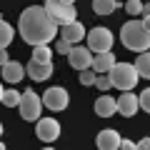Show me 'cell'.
<instances>
[{
    "mask_svg": "<svg viewBox=\"0 0 150 150\" xmlns=\"http://www.w3.org/2000/svg\"><path fill=\"white\" fill-rule=\"evenodd\" d=\"M18 30H20L23 40L35 45H48L50 40H55L58 35V25L53 23V18L48 15L43 5H30L23 10L20 20H18Z\"/></svg>",
    "mask_w": 150,
    "mask_h": 150,
    "instance_id": "obj_1",
    "label": "cell"
},
{
    "mask_svg": "<svg viewBox=\"0 0 150 150\" xmlns=\"http://www.w3.org/2000/svg\"><path fill=\"white\" fill-rule=\"evenodd\" d=\"M120 40L128 50H135V53L150 50V30H145L143 20H128L120 30Z\"/></svg>",
    "mask_w": 150,
    "mask_h": 150,
    "instance_id": "obj_2",
    "label": "cell"
},
{
    "mask_svg": "<svg viewBox=\"0 0 150 150\" xmlns=\"http://www.w3.org/2000/svg\"><path fill=\"white\" fill-rule=\"evenodd\" d=\"M108 78H110V85H115L118 90L128 93L135 88V83H138V70H135L133 63H115L112 65V70L108 73Z\"/></svg>",
    "mask_w": 150,
    "mask_h": 150,
    "instance_id": "obj_3",
    "label": "cell"
},
{
    "mask_svg": "<svg viewBox=\"0 0 150 150\" xmlns=\"http://www.w3.org/2000/svg\"><path fill=\"white\" fill-rule=\"evenodd\" d=\"M45 10H48V15L53 18L55 25H68V23H75V15H78V10H75V5H70V3H60V0H45Z\"/></svg>",
    "mask_w": 150,
    "mask_h": 150,
    "instance_id": "obj_4",
    "label": "cell"
},
{
    "mask_svg": "<svg viewBox=\"0 0 150 150\" xmlns=\"http://www.w3.org/2000/svg\"><path fill=\"white\" fill-rule=\"evenodd\" d=\"M20 115L23 120H28V123H35V120H40V110H43V98L35 95V90H25L20 98Z\"/></svg>",
    "mask_w": 150,
    "mask_h": 150,
    "instance_id": "obj_5",
    "label": "cell"
},
{
    "mask_svg": "<svg viewBox=\"0 0 150 150\" xmlns=\"http://www.w3.org/2000/svg\"><path fill=\"white\" fill-rule=\"evenodd\" d=\"M88 48H90V53H110L112 48V33L108 30V28H93L90 33H88Z\"/></svg>",
    "mask_w": 150,
    "mask_h": 150,
    "instance_id": "obj_6",
    "label": "cell"
},
{
    "mask_svg": "<svg viewBox=\"0 0 150 150\" xmlns=\"http://www.w3.org/2000/svg\"><path fill=\"white\" fill-rule=\"evenodd\" d=\"M70 103V95L65 88H48L43 95V105L50 108V110H65Z\"/></svg>",
    "mask_w": 150,
    "mask_h": 150,
    "instance_id": "obj_7",
    "label": "cell"
},
{
    "mask_svg": "<svg viewBox=\"0 0 150 150\" xmlns=\"http://www.w3.org/2000/svg\"><path fill=\"white\" fill-rule=\"evenodd\" d=\"M68 63L73 65L75 70H88V68H93L90 48H83V45H75V48H70V53H68Z\"/></svg>",
    "mask_w": 150,
    "mask_h": 150,
    "instance_id": "obj_8",
    "label": "cell"
},
{
    "mask_svg": "<svg viewBox=\"0 0 150 150\" xmlns=\"http://www.w3.org/2000/svg\"><path fill=\"white\" fill-rule=\"evenodd\" d=\"M60 135V123L55 118H40L38 120V138L43 143H53Z\"/></svg>",
    "mask_w": 150,
    "mask_h": 150,
    "instance_id": "obj_9",
    "label": "cell"
},
{
    "mask_svg": "<svg viewBox=\"0 0 150 150\" xmlns=\"http://www.w3.org/2000/svg\"><path fill=\"white\" fill-rule=\"evenodd\" d=\"M120 133L118 130H112V128H105V130H100L98 133V140H95V145H98V150H120Z\"/></svg>",
    "mask_w": 150,
    "mask_h": 150,
    "instance_id": "obj_10",
    "label": "cell"
},
{
    "mask_svg": "<svg viewBox=\"0 0 150 150\" xmlns=\"http://www.w3.org/2000/svg\"><path fill=\"white\" fill-rule=\"evenodd\" d=\"M85 35H88V33H85V25H83L80 20L68 23V25H63V28H60V38H63V40H68L70 45L80 43V40H83Z\"/></svg>",
    "mask_w": 150,
    "mask_h": 150,
    "instance_id": "obj_11",
    "label": "cell"
},
{
    "mask_svg": "<svg viewBox=\"0 0 150 150\" xmlns=\"http://www.w3.org/2000/svg\"><path fill=\"white\" fill-rule=\"evenodd\" d=\"M25 73L30 75L35 83H43V80H48L50 75H53V63H38V60H30L28 68H25Z\"/></svg>",
    "mask_w": 150,
    "mask_h": 150,
    "instance_id": "obj_12",
    "label": "cell"
},
{
    "mask_svg": "<svg viewBox=\"0 0 150 150\" xmlns=\"http://www.w3.org/2000/svg\"><path fill=\"white\" fill-rule=\"evenodd\" d=\"M138 108H140V103H138V98H135L133 90L123 93V95L118 98V112H120V115H125V118L135 115V112H138Z\"/></svg>",
    "mask_w": 150,
    "mask_h": 150,
    "instance_id": "obj_13",
    "label": "cell"
},
{
    "mask_svg": "<svg viewBox=\"0 0 150 150\" xmlns=\"http://www.w3.org/2000/svg\"><path fill=\"white\" fill-rule=\"evenodd\" d=\"M118 112V100L110 95H100L95 100V115H100V118H112Z\"/></svg>",
    "mask_w": 150,
    "mask_h": 150,
    "instance_id": "obj_14",
    "label": "cell"
},
{
    "mask_svg": "<svg viewBox=\"0 0 150 150\" xmlns=\"http://www.w3.org/2000/svg\"><path fill=\"white\" fill-rule=\"evenodd\" d=\"M25 78V68H23L18 60H8L3 65V80L5 83H20Z\"/></svg>",
    "mask_w": 150,
    "mask_h": 150,
    "instance_id": "obj_15",
    "label": "cell"
},
{
    "mask_svg": "<svg viewBox=\"0 0 150 150\" xmlns=\"http://www.w3.org/2000/svg\"><path fill=\"white\" fill-rule=\"evenodd\" d=\"M112 65H115V55H112V53H98L95 58H93V70H95L98 75L110 73Z\"/></svg>",
    "mask_w": 150,
    "mask_h": 150,
    "instance_id": "obj_16",
    "label": "cell"
},
{
    "mask_svg": "<svg viewBox=\"0 0 150 150\" xmlns=\"http://www.w3.org/2000/svg\"><path fill=\"white\" fill-rule=\"evenodd\" d=\"M118 8H120V0H93L95 15H112Z\"/></svg>",
    "mask_w": 150,
    "mask_h": 150,
    "instance_id": "obj_17",
    "label": "cell"
},
{
    "mask_svg": "<svg viewBox=\"0 0 150 150\" xmlns=\"http://www.w3.org/2000/svg\"><path fill=\"white\" fill-rule=\"evenodd\" d=\"M13 35H15V30H13L10 23L3 20V15H0V48H8V45L13 43Z\"/></svg>",
    "mask_w": 150,
    "mask_h": 150,
    "instance_id": "obj_18",
    "label": "cell"
},
{
    "mask_svg": "<svg viewBox=\"0 0 150 150\" xmlns=\"http://www.w3.org/2000/svg\"><path fill=\"white\" fill-rule=\"evenodd\" d=\"M135 70H138L140 78H150V50H145L143 55H138V60H135Z\"/></svg>",
    "mask_w": 150,
    "mask_h": 150,
    "instance_id": "obj_19",
    "label": "cell"
},
{
    "mask_svg": "<svg viewBox=\"0 0 150 150\" xmlns=\"http://www.w3.org/2000/svg\"><path fill=\"white\" fill-rule=\"evenodd\" d=\"M33 60H38V63H53V50L48 45H35L33 48Z\"/></svg>",
    "mask_w": 150,
    "mask_h": 150,
    "instance_id": "obj_20",
    "label": "cell"
},
{
    "mask_svg": "<svg viewBox=\"0 0 150 150\" xmlns=\"http://www.w3.org/2000/svg\"><path fill=\"white\" fill-rule=\"evenodd\" d=\"M20 98H23V93L5 90V93H3V105H5V108H18V105H20Z\"/></svg>",
    "mask_w": 150,
    "mask_h": 150,
    "instance_id": "obj_21",
    "label": "cell"
},
{
    "mask_svg": "<svg viewBox=\"0 0 150 150\" xmlns=\"http://www.w3.org/2000/svg\"><path fill=\"white\" fill-rule=\"evenodd\" d=\"M125 10H128V15H143V3L140 0H128Z\"/></svg>",
    "mask_w": 150,
    "mask_h": 150,
    "instance_id": "obj_22",
    "label": "cell"
},
{
    "mask_svg": "<svg viewBox=\"0 0 150 150\" xmlns=\"http://www.w3.org/2000/svg\"><path fill=\"white\" fill-rule=\"evenodd\" d=\"M95 78H98V75H95V70H93V68L80 70V83H83V85H95Z\"/></svg>",
    "mask_w": 150,
    "mask_h": 150,
    "instance_id": "obj_23",
    "label": "cell"
},
{
    "mask_svg": "<svg viewBox=\"0 0 150 150\" xmlns=\"http://www.w3.org/2000/svg\"><path fill=\"white\" fill-rule=\"evenodd\" d=\"M138 103H140V108H143L145 112H150V88H148V90H143V93H140Z\"/></svg>",
    "mask_w": 150,
    "mask_h": 150,
    "instance_id": "obj_24",
    "label": "cell"
},
{
    "mask_svg": "<svg viewBox=\"0 0 150 150\" xmlns=\"http://www.w3.org/2000/svg\"><path fill=\"white\" fill-rule=\"evenodd\" d=\"M95 88L105 93L108 88H112V85H110V78H108V75H98V78H95Z\"/></svg>",
    "mask_w": 150,
    "mask_h": 150,
    "instance_id": "obj_25",
    "label": "cell"
},
{
    "mask_svg": "<svg viewBox=\"0 0 150 150\" xmlns=\"http://www.w3.org/2000/svg\"><path fill=\"white\" fill-rule=\"evenodd\" d=\"M70 48H73V45H70L68 40H63V38L55 43V50H58V53H63V55H68V53H70Z\"/></svg>",
    "mask_w": 150,
    "mask_h": 150,
    "instance_id": "obj_26",
    "label": "cell"
},
{
    "mask_svg": "<svg viewBox=\"0 0 150 150\" xmlns=\"http://www.w3.org/2000/svg\"><path fill=\"white\" fill-rule=\"evenodd\" d=\"M120 150H138V145H135L133 140H125L123 138V140H120Z\"/></svg>",
    "mask_w": 150,
    "mask_h": 150,
    "instance_id": "obj_27",
    "label": "cell"
},
{
    "mask_svg": "<svg viewBox=\"0 0 150 150\" xmlns=\"http://www.w3.org/2000/svg\"><path fill=\"white\" fill-rule=\"evenodd\" d=\"M8 60H10V58H8V50H5V48H0V68H3Z\"/></svg>",
    "mask_w": 150,
    "mask_h": 150,
    "instance_id": "obj_28",
    "label": "cell"
},
{
    "mask_svg": "<svg viewBox=\"0 0 150 150\" xmlns=\"http://www.w3.org/2000/svg\"><path fill=\"white\" fill-rule=\"evenodd\" d=\"M138 150H150V138H143L138 143Z\"/></svg>",
    "mask_w": 150,
    "mask_h": 150,
    "instance_id": "obj_29",
    "label": "cell"
},
{
    "mask_svg": "<svg viewBox=\"0 0 150 150\" xmlns=\"http://www.w3.org/2000/svg\"><path fill=\"white\" fill-rule=\"evenodd\" d=\"M143 25H145V30H150V15H143Z\"/></svg>",
    "mask_w": 150,
    "mask_h": 150,
    "instance_id": "obj_30",
    "label": "cell"
},
{
    "mask_svg": "<svg viewBox=\"0 0 150 150\" xmlns=\"http://www.w3.org/2000/svg\"><path fill=\"white\" fill-rule=\"evenodd\" d=\"M143 15H150V3H145V5H143Z\"/></svg>",
    "mask_w": 150,
    "mask_h": 150,
    "instance_id": "obj_31",
    "label": "cell"
},
{
    "mask_svg": "<svg viewBox=\"0 0 150 150\" xmlns=\"http://www.w3.org/2000/svg\"><path fill=\"white\" fill-rule=\"evenodd\" d=\"M60 3H70V5H75V0H60Z\"/></svg>",
    "mask_w": 150,
    "mask_h": 150,
    "instance_id": "obj_32",
    "label": "cell"
},
{
    "mask_svg": "<svg viewBox=\"0 0 150 150\" xmlns=\"http://www.w3.org/2000/svg\"><path fill=\"white\" fill-rule=\"evenodd\" d=\"M3 93H5V90H3V85H0V103H3Z\"/></svg>",
    "mask_w": 150,
    "mask_h": 150,
    "instance_id": "obj_33",
    "label": "cell"
},
{
    "mask_svg": "<svg viewBox=\"0 0 150 150\" xmlns=\"http://www.w3.org/2000/svg\"><path fill=\"white\" fill-rule=\"evenodd\" d=\"M0 150H5V143H0Z\"/></svg>",
    "mask_w": 150,
    "mask_h": 150,
    "instance_id": "obj_34",
    "label": "cell"
},
{
    "mask_svg": "<svg viewBox=\"0 0 150 150\" xmlns=\"http://www.w3.org/2000/svg\"><path fill=\"white\" fill-rule=\"evenodd\" d=\"M0 135H3V123H0Z\"/></svg>",
    "mask_w": 150,
    "mask_h": 150,
    "instance_id": "obj_35",
    "label": "cell"
},
{
    "mask_svg": "<svg viewBox=\"0 0 150 150\" xmlns=\"http://www.w3.org/2000/svg\"><path fill=\"white\" fill-rule=\"evenodd\" d=\"M43 150H55V148H43Z\"/></svg>",
    "mask_w": 150,
    "mask_h": 150,
    "instance_id": "obj_36",
    "label": "cell"
}]
</instances>
